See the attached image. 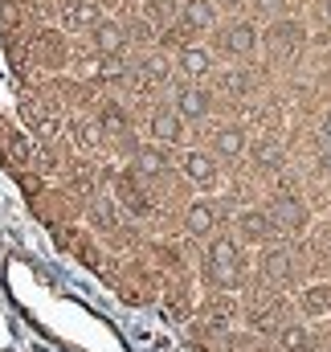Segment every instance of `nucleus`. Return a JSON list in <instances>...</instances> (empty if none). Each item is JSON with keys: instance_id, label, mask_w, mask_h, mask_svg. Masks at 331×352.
<instances>
[{"instance_id": "6e6552de", "label": "nucleus", "mask_w": 331, "mask_h": 352, "mask_svg": "<svg viewBox=\"0 0 331 352\" xmlns=\"http://www.w3.org/2000/svg\"><path fill=\"white\" fill-rule=\"evenodd\" d=\"M266 217H270V226H282V230H303V226H307V209H303L295 197H282Z\"/></svg>"}, {"instance_id": "2eb2a0df", "label": "nucleus", "mask_w": 331, "mask_h": 352, "mask_svg": "<svg viewBox=\"0 0 331 352\" xmlns=\"http://www.w3.org/2000/svg\"><path fill=\"white\" fill-rule=\"evenodd\" d=\"M213 144H217V156L238 160V156H242V148H246V135H242L238 127H225V131H217V135H213Z\"/></svg>"}, {"instance_id": "9b49d317", "label": "nucleus", "mask_w": 331, "mask_h": 352, "mask_svg": "<svg viewBox=\"0 0 331 352\" xmlns=\"http://www.w3.org/2000/svg\"><path fill=\"white\" fill-rule=\"evenodd\" d=\"M184 226H188V234H196V238H205V234H213V226H217V209H213L209 201H196V205L188 209V217H184Z\"/></svg>"}, {"instance_id": "20e7f679", "label": "nucleus", "mask_w": 331, "mask_h": 352, "mask_svg": "<svg viewBox=\"0 0 331 352\" xmlns=\"http://www.w3.org/2000/svg\"><path fill=\"white\" fill-rule=\"evenodd\" d=\"M127 45V29L119 21H98L94 25V50L102 58H119V50Z\"/></svg>"}, {"instance_id": "39448f33", "label": "nucleus", "mask_w": 331, "mask_h": 352, "mask_svg": "<svg viewBox=\"0 0 331 352\" xmlns=\"http://www.w3.org/2000/svg\"><path fill=\"white\" fill-rule=\"evenodd\" d=\"M238 263H242V254H238V242H233V238H217V242L209 246V266H213L221 278H229V274L238 270Z\"/></svg>"}, {"instance_id": "423d86ee", "label": "nucleus", "mask_w": 331, "mask_h": 352, "mask_svg": "<svg viewBox=\"0 0 331 352\" xmlns=\"http://www.w3.org/2000/svg\"><path fill=\"white\" fill-rule=\"evenodd\" d=\"M180 135H184V123H180V115H176L172 107L152 111V140H160V144H180Z\"/></svg>"}, {"instance_id": "9d476101", "label": "nucleus", "mask_w": 331, "mask_h": 352, "mask_svg": "<svg viewBox=\"0 0 331 352\" xmlns=\"http://www.w3.org/2000/svg\"><path fill=\"white\" fill-rule=\"evenodd\" d=\"M184 173H188V180H192V184L209 188V184L217 180V164H213L205 152H188V156H184Z\"/></svg>"}, {"instance_id": "dca6fc26", "label": "nucleus", "mask_w": 331, "mask_h": 352, "mask_svg": "<svg viewBox=\"0 0 331 352\" xmlns=\"http://www.w3.org/2000/svg\"><path fill=\"white\" fill-rule=\"evenodd\" d=\"M238 226H242V234H246L249 242H266V238H270V230H274V226H270V217H266V213H258V209L242 213V221H238Z\"/></svg>"}, {"instance_id": "a211bd4d", "label": "nucleus", "mask_w": 331, "mask_h": 352, "mask_svg": "<svg viewBox=\"0 0 331 352\" xmlns=\"http://www.w3.org/2000/svg\"><path fill=\"white\" fill-rule=\"evenodd\" d=\"M303 311H307V316H328L331 311V287H323V283L311 287V291L303 295Z\"/></svg>"}, {"instance_id": "f8f14e48", "label": "nucleus", "mask_w": 331, "mask_h": 352, "mask_svg": "<svg viewBox=\"0 0 331 352\" xmlns=\"http://www.w3.org/2000/svg\"><path fill=\"white\" fill-rule=\"evenodd\" d=\"M115 192L123 197V205H127L135 217H148V209H152V205H148V197L135 188V180H131V176H119V180H115Z\"/></svg>"}, {"instance_id": "0eeeda50", "label": "nucleus", "mask_w": 331, "mask_h": 352, "mask_svg": "<svg viewBox=\"0 0 331 352\" xmlns=\"http://www.w3.org/2000/svg\"><path fill=\"white\" fill-rule=\"evenodd\" d=\"M176 70H180L184 78H205V74L213 70V58H209V50H201V45H184L180 58H176Z\"/></svg>"}, {"instance_id": "1a4fd4ad", "label": "nucleus", "mask_w": 331, "mask_h": 352, "mask_svg": "<svg viewBox=\"0 0 331 352\" xmlns=\"http://www.w3.org/2000/svg\"><path fill=\"white\" fill-rule=\"evenodd\" d=\"M180 21L188 29H209V25H217V4L213 0H184L180 4Z\"/></svg>"}, {"instance_id": "a878e982", "label": "nucleus", "mask_w": 331, "mask_h": 352, "mask_svg": "<svg viewBox=\"0 0 331 352\" xmlns=\"http://www.w3.org/2000/svg\"><path fill=\"white\" fill-rule=\"evenodd\" d=\"M253 8L262 16H278V8H286V0H253Z\"/></svg>"}, {"instance_id": "4468645a", "label": "nucleus", "mask_w": 331, "mask_h": 352, "mask_svg": "<svg viewBox=\"0 0 331 352\" xmlns=\"http://www.w3.org/2000/svg\"><path fill=\"white\" fill-rule=\"evenodd\" d=\"M98 21H102V16H98V8H94V4L74 0V4L66 8V29H74V33H78V29H94Z\"/></svg>"}, {"instance_id": "bb28decb", "label": "nucleus", "mask_w": 331, "mask_h": 352, "mask_svg": "<svg viewBox=\"0 0 331 352\" xmlns=\"http://www.w3.org/2000/svg\"><path fill=\"white\" fill-rule=\"evenodd\" d=\"M12 156H16V160H29V144H25V135H12Z\"/></svg>"}, {"instance_id": "f03ea898", "label": "nucleus", "mask_w": 331, "mask_h": 352, "mask_svg": "<svg viewBox=\"0 0 331 352\" xmlns=\"http://www.w3.org/2000/svg\"><path fill=\"white\" fill-rule=\"evenodd\" d=\"M258 41H262V33H258V25H249V21H233V25L221 33V50H225L229 58H253Z\"/></svg>"}, {"instance_id": "f257e3e1", "label": "nucleus", "mask_w": 331, "mask_h": 352, "mask_svg": "<svg viewBox=\"0 0 331 352\" xmlns=\"http://www.w3.org/2000/svg\"><path fill=\"white\" fill-rule=\"evenodd\" d=\"M303 37H307V33H303L299 21H274L258 45H266V58H270V62H290V58L303 50Z\"/></svg>"}, {"instance_id": "5701e85b", "label": "nucleus", "mask_w": 331, "mask_h": 352, "mask_svg": "<svg viewBox=\"0 0 331 352\" xmlns=\"http://www.w3.org/2000/svg\"><path fill=\"white\" fill-rule=\"evenodd\" d=\"M139 74H144V82H164L168 62L164 58H144V62H139Z\"/></svg>"}, {"instance_id": "aec40b11", "label": "nucleus", "mask_w": 331, "mask_h": 352, "mask_svg": "<svg viewBox=\"0 0 331 352\" xmlns=\"http://www.w3.org/2000/svg\"><path fill=\"white\" fill-rule=\"evenodd\" d=\"M253 160H258V164H266V168L282 164V144H278V140H270V135H266V140H258V144H253Z\"/></svg>"}, {"instance_id": "f3484780", "label": "nucleus", "mask_w": 331, "mask_h": 352, "mask_svg": "<svg viewBox=\"0 0 331 352\" xmlns=\"http://www.w3.org/2000/svg\"><path fill=\"white\" fill-rule=\"evenodd\" d=\"M135 168L144 176H164L168 160H164V152H156V148H139V152H135Z\"/></svg>"}, {"instance_id": "b1692460", "label": "nucleus", "mask_w": 331, "mask_h": 352, "mask_svg": "<svg viewBox=\"0 0 331 352\" xmlns=\"http://www.w3.org/2000/svg\"><path fill=\"white\" fill-rule=\"evenodd\" d=\"M278 344L286 352H307V332L303 328H282L278 332Z\"/></svg>"}, {"instance_id": "7ed1b4c3", "label": "nucleus", "mask_w": 331, "mask_h": 352, "mask_svg": "<svg viewBox=\"0 0 331 352\" xmlns=\"http://www.w3.org/2000/svg\"><path fill=\"white\" fill-rule=\"evenodd\" d=\"M209 107H213V94L205 87H180V94H176V115H180V123L184 119H205L209 115Z\"/></svg>"}, {"instance_id": "412c9836", "label": "nucleus", "mask_w": 331, "mask_h": 352, "mask_svg": "<svg viewBox=\"0 0 331 352\" xmlns=\"http://www.w3.org/2000/svg\"><path fill=\"white\" fill-rule=\"evenodd\" d=\"M180 4H184V0H148L144 12H148V21H168V16L180 12Z\"/></svg>"}, {"instance_id": "c85d7f7f", "label": "nucleus", "mask_w": 331, "mask_h": 352, "mask_svg": "<svg viewBox=\"0 0 331 352\" xmlns=\"http://www.w3.org/2000/svg\"><path fill=\"white\" fill-rule=\"evenodd\" d=\"M315 8H319V16H323V21H328V25H331V0H319Z\"/></svg>"}, {"instance_id": "6ab92c4d", "label": "nucleus", "mask_w": 331, "mask_h": 352, "mask_svg": "<svg viewBox=\"0 0 331 352\" xmlns=\"http://www.w3.org/2000/svg\"><path fill=\"white\" fill-rule=\"evenodd\" d=\"M102 127H106L111 135H123V140H131V135H127V111H123L119 102H106V107H102Z\"/></svg>"}, {"instance_id": "ddd939ff", "label": "nucleus", "mask_w": 331, "mask_h": 352, "mask_svg": "<svg viewBox=\"0 0 331 352\" xmlns=\"http://www.w3.org/2000/svg\"><path fill=\"white\" fill-rule=\"evenodd\" d=\"M262 270H266V278H270V283H286V278H290V270H295V263H290V254H286V250H266Z\"/></svg>"}, {"instance_id": "cd10ccee", "label": "nucleus", "mask_w": 331, "mask_h": 352, "mask_svg": "<svg viewBox=\"0 0 331 352\" xmlns=\"http://www.w3.org/2000/svg\"><path fill=\"white\" fill-rule=\"evenodd\" d=\"M319 140H323V148L331 152V111L323 115V127H319Z\"/></svg>"}, {"instance_id": "4be33fe9", "label": "nucleus", "mask_w": 331, "mask_h": 352, "mask_svg": "<svg viewBox=\"0 0 331 352\" xmlns=\"http://www.w3.org/2000/svg\"><path fill=\"white\" fill-rule=\"evenodd\" d=\"M37 50H41V58H45V62H49V66H58V62H62V58H66V50H62V37H58V33H45V37H41V45H37Z\"/></svg>"}, {"instance_id": "393cba45", "label": "nucleus", "mask_w": 331, "mask_h": 352, "mask_svg": "<svg viewBox=\"0 0 331 352\" xmlns=\"http://www.w3.org/2000/svg\"><path fill=\"white\" fill-rule=\"evenodd\" d=\"M225 87L233 90V94H249V90H253V78H249L246 70H229V74H225Z\"/></svg>"}]
</instances>
